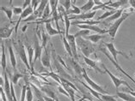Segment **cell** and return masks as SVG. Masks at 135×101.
Here are the masks:
<instances>
[{
  "instance_id": "37",
  "label": "cell",
  "mask_w": 135,
  "mask_h": 101,
  "mask_svg": "<svg viewBox=\"0 0 135 101\" xmlns=\"http://www.w3.org/2000/svg\"><path fill=\"white\" fill-rule=\"evenodd\" d=\"M90 34V31L89 30H86V29H81L80 30L79 32H77V33L74 34V37L75 38H78V37H82V38H85L88 36Z\"/></svg>"
},
{
  "instance_id": "39",
  "label": "cell",
  "mask_w": 135,
  "mask_h": 101,
  "mask_svg": "<svg viewBox=\"0 0 135 101\" xmlns=\"http://www.w3.org/2000/svg\"><path fill=\"white\" fill-rule=\"evenodd\" d=\"M33 91H32L31 86H29V84L27 83V98H26V101H33Z\"/></svg>"
},
{
  "instance_id": "41",
  "label": "cell",
  "mask_w": 135,
  "mask_h": 101,
  "mask_svg": "<svg viewBox=\"0 0 135 101\" xmlns=\"http://www.w3.org/2000/svg\"><path fill=\"white\" fill-rule=\"evenodd\" d=\"M42 90L47 94V96L48 97H50V98H52V99H56V95H55V93L52 91L51 89H50V88H42Z\"/></svg>"
},
{
  "instance_id": "43",
  "label": "cell",
  "mask_w": 135,
  "mask_h": 101,
  "mask_svg": "<svg viewBox=\"0 0 135 101\" xmlns=\"http://www.w3.org/2000/svg\"><path fill=\"white\" fill-rule=\"evenodd\" d=\"M37 18H38V15L36 13H33L32 14L31 16H29L27 18H26L25 20H23V22H27V21H34L35 20L37 19Z\"/></svg>"
},
{
  "instance_id": "3",
  "label": "cell",
  "mask_w": 135,
  "mask_h": 101,
  "mask_svg": "<svg viewBox=\"0 0 135 101\" xmlns=\"http://www.w3.org/2000/svg\"><path fill=\"white\" fill-rule=\"evenodd\" d=\"M102 66H103V68H104V70H105V73H106V74H108L109 76L110 77L111 81H112V82H113L114 86H115V88H116V90H118V88H119L122 85H124V86H126L128 89H130L131 91H133V88H131V86H129V84L127 83V82H126L125 81H123V80H122V79H120V78H118V77H116L115 75H114L111 73V72L108 70L107 67H106L104 63H102Z\"/></svg>"
},
{
  "instance_id": "33",
  "label": "cell",
  "mask_w": 135,
  "mask_h": 101,
  "mask_svg": "<svg viewBox=\"0 0 135 101\" xmlns=\"http://www.w3.org/2000/svg\"><path fill=\"white\" fill-rule=\"evenodd\" d=\"M73 1H71V0H60L59 1V3L60 5L62 6L63 8L65 9L66 11L68 10H69L71 9V6H72V3Z\"/></svg>"
},
{
  "instance_id": "42",
  "label": "cell",
  "mask_w": 135,
  "mask_h": 101,
  "mask_svg": "<svg viewBox=\"0 0 135 101\" xmlns=\"http://www.w3.org/2000/svg\"><path fill=\"white\" fill-rule=\"evenodd\" d=\"M27 82L26 85L22 86V94H21V101H25V99L27 98Z\"/></svg>"
},
{
  "instance_id": "1",
  "label": "cell",
  "mask_w": 135,
  "mask_h": 101,
  "mask_svg": "<svg viewBox=\"0 0 135 101\" xmlns=\"http://www.w3.org/2000/svg\"><path fill=\"white\" fill-rule=\"evenodd\" d=\"M134 11V10H124V12L122 13V16H120L118 20H116L115 21H114V23L112 24V26L107 29V34L110 36L112 39H115V35L117 34V31H118L120 26L122 25V23L125 21L127 17H128Z\"/></svg>"
},
{
  "instance_id": "50",
  "label": "cell",
  "mask_w": 135,
  "mask_h": 101,
  "mask_svg": "<svg viewBox=\"0 0 135 101\" xmlns=\"http://www.w3.org/2000/svg\"><path fill=\"white\" fill-rule=\"evenodd\" d=\"M56 99H57V98H56ZM56 99H52V98H50V97H48V96H45V101H56Z\"/></svg>"
},
{
  "instance_id": "32",
  "label": "cell",
  "mask_w": 135,
  "mask_h": 101,
  "mask_svg": "<svg viewBox=\"0 0 135 101\" xmlns=\"http://www.w3.org/2000/svg\"><path fill=\"white\" fill-rule=\"evenodd\" d=\"M1 10L5 13V15H6L7 17H8V19H9L10 21H11V23H13V22H12V16H13V15H14L13 10H12L11 8H7V7L1 6Z\"/></svg>"
},
{
  "instance_id": "2",
  "label": "cell",
  "mask_w": 135,
  "mask_h": 101,
  "mask_svg": "<svg viewBox=\"0 0 135 101\" xmlns=\"http://www.w3.org/2000/svg\"><path fill=\"white\" fill-rule=\"evenodd\" d=\"M76 44H77V47L80 49L84 57H88L91 54H92L95 52V48L93 45H92V43L82 37L76 38Z\"/></svg>"
},
{
  "instance_id": "51",
  "label": "cell",
  "mask_w": 135,
  "mask_h": 101,
  "mask_svg": "<svg viewBox=\"0 0 135 101\" xmlns=\"http://www.w3.org/2000/svg\"><path fill=\"white\" fill-rule=\"evenodd\" d=\"M93 1H94L95 4H97V6H100V5L103 4V3H104L102 1H98V0H93Z\"/></svg>"
},
{
  "instance_id": "14",
  "label": "cell",
  "mask_w": 135,
  "mask_h": 101,
  "mask_svg": "<svg viewBox=\"0 0 135 101\" xmlns=\"http://www.w3.org/2000/svg\"><path fill=\"white\" fill-rule=\"evenodd\" d=\"M9 60H10V63H11V66L13 68L14 71L16 70V55H15V52H14V50L11 45H9Z\"/></svg>"
},
{
  "instance_id": "44",
  "label": "cell",
  "mask_w": 135,
  "mask_h": 101,
  "mask_svg": "<svg viewBox=\"0 0 135 101\" xmlns=\"http://www.w3.org/2000/svg\"><path fill=\"white\" fill-rule=\"evenodd\" d=\"M13 10V13H14V15H22V12H23V9H22V7H13L12 8Z\"/></svg>"
},
{
  "instance_id": "15",
  "label": "cell",
  "mask_w": 135,
  "mask_h": 101,
  "mask_svg": "<svg viewBox=\"0 0 135 101\" xmlns=\"http://www.w3.org/2000/svg\"><path fill=\"white\" fill-rule=\"evenodd\" d=\"M69 62L71 64V66L73 67L74 70L75 71L76 74H78V75H82L83 74V68H81L80 64L78 63L74 58H72V57L69 58Z\"/></svg>"
},
{
  "instance_id": "47",
  "label": "cell",
  "mask_w": 135,
  "mask_h": 101,
  "mask_svg": "<svg viewBox=\"0 0 135 101\" xmlns=\"http://www.w3.org/2000/svg\"><path fill=\"white\" fill-rule=\"evenodd\" d=\"M0 93H1V98H2L3 101H9V99L7 98V96L4 93V90H3V88H2V86H1V88H0Z\"/></svg>"
},
{
  "instance_id": "18",
  "label": "cell",
  "mask_w": 135,
  "mask_h": 101,
  "mask_svg": "<svg viewBox=\"0 0 135 101\" xmlns=\"http://www.w3.org/2000/svg\"><path fill=\"white\" fill-rule=\"evenodd\" d=\"M45 29L47 31V34L49 36H54V35H57V34H61V31H58L57 29H55L54 27L51 26V22H47L45 25Z\"/></svg>"
},
{
  "instance_id": "30",
  "label": "cell",
  "mask_w": 135,
  "mask_h": 101,
  "mask_svg": "<svg viewBox=\"0 0 135 101\" xmlns=\"http://www.w3.org/2000/svg\"><path fill=\"white\" fill-rule=\"evenodd\" d=\"M62 43H63V46H64V49H65V50L67 52V53L69 54L70 57L74 58L72 50H71V47H70V45H69V43L68 42V40H67V39H66L65 36H63V37H62Z\"/></svg>"
},
{
  "instance_id": "13",
  "label": "cell",
  "mask_w": 135,
  "mask_h": 101,
  "mask_svg": "<svg viewBox=\"0 0 135 101\" xmlns=\"http://www.w3.org/2000/svg\"><path fill=\"white\" fill-rule=\"evenodd\" d=\"M53 58H54V63H55V66L56 68V70H57L58 71V73H59V75L62 78H64L65 77H69V75L67 74V72L65 70H63V68L61 66V64H60V63H58V61L57 59L56 58V57H55V52L53 50Z\"/></svg>"
},
{
  "instance_id": "56",
  "label": "cell",
  "mask_w": 135,
  "mask_h": 101,
  "mask_svg": "<svg viewBox=\"0 0 135 101\" xmlns=\"http://www.w3.org/2000/svg\"><path fill=\"white\" fill-rule=\"evenodd\" d=\"M56 101H59V99H56Z\"/></svg>"
},
{
  "instance_id": "22",
  "label": "cell",
  "mask_w": 135,
  "mask_h": 101,
  "mask_svg": "<svg viewBox=\"0 0 135 101\" xmlns=\"http://www.w3.org/2000/svg\"><path fill=\"white\" fill-rule=\"evenodd\" d=\"M117 97H119L120 99H123L124 101H135V98L132 95H130L127 93H123V92H116Z\"/></svg>"
},
{
  "instance_id": "4",
  "label": "cell",
  "mask_w": 135,
  "mask_h": 101,
  "mask_svg": "<svg viewBox=\"0 0 135 101\" xmlns=\"http://www.w3.org/2000/svg\"><path fill=\"white\" fill-rule=\"evenodd\" d=\"M16 52L19 55L21 60L23 62V63L25 64V66L27 67V70H31L29 60H28V57L27 55L26 50H25V46L20 40H18L16 43Z\"/></svg>"
},
{
  "instance_id": "24",
  "label": "cell",
  "mask_w": 135,
  "mask_h": 101,
  "mask_svg": "<svg viewBox=\"0 0 135 101\" xmlns=\"http://www.w3.org/2000/svg\"><path fill=\"white\" fill-rule=\"evenodd\" d=\"M127 3H128V0H119V1H115V2L112 1L108 6L109 7V8H112L114 10H117V9H118L119 7L125 5V4H127Z\"/></svg>"
},
{
  "instance_id": "52",
  "label": "cell",
  "mask_w": 135,
  "mask_h": 101,
  "mask_svg": "<svg viewBox=\"0 0 135 101\" xmlns=\"http://www.w3.org/2000/svg\"><path fill=\"white\" fill-rule=\"evenodd\" d=\"M0 83H1V86L3 88V85H4V81H3V77L2 76V75L0 76Z\"/></svg>"
},
{
  "instance_id": "36",
  "label": "cell",
  "mask_w": 135,
  "mask_h": 101,
  "mask_svg": "<svg viewBox=\"0 0 135 101\" xmlns=\"http://www.w3.org/2000/svg\"><path fill=\"white\" fill-rule=\"evenodd\" d=\"M116 10H108V11L104 12L102 16H100L98 18V21H101V20H106L107 18H109V16H113L114 14L115 13Z\"/></svg>"
},
{
  "instance_id": "26",
  "label": "cell",
  "mask_w": 135,
  "mask_h": 101,
  "mask_svg": "<svg viewBox=\"0 0 135 101\" xmlns=\"http://www.w3.org/2000/svg\"><path fill=\"white\" fill-rule=\"evenodd\" d=\"M62 16H63V18H64L65 31H66V35H67V34H69V27L71 26V22H70V20H69V16H68L67 13H66L65 9L62 10Z\"/></svg>"
},
{
  "instance_id": "16",
  "label": "cell",
  "mask_w": 135,
  "mask_h": 101,
  "mask_svg": "<svg viewBox=\"0 0 135 101\" xmlns=\"http://www.w3.org/2000/svg\"><path fill=\"white\" fill-rule=\"evenodd\" d=\"M14 30V28H10L8 26L7 27H1L0 28V36H1V39H8L9 38V36L11 35L12 32Z\"/></svg>"
},
{
  "instance_id": "38",
  "label": "cell",
  "mask_w": 135,
  "mask_h": 101,
  "mask_svg": "<svg viewBox=\"0 0 135 101\" xmlns=\"http://www.w3.org/2000/svg\"><path fill=\"white\" fill-rule=\"evenodd\" d=\"M32 86H33V88L34 90V93H35V95H36L37 99H38V101H45V96L42 95V93L40 92V90H38L36 86L32 85Z\"/></svg>"
},
{
  "instance_id": "34",
  "label": "cell",
  "mask_w": 135,
  "mask_h": 101,
  "mask_svg": "<svg viewBox=\"0 0 135 101\" xmlns=\"http://www.w3.org/2000/svg\"><path fill=\"white\" fill-rule=\"evenodd\" d=\"M44 75H47V76H50V77H51L53 80L54 81H56L57 83H59V84H61L62 85V81H61V78H60V75H58L57 74H56V73H54V72H50V73H44L43 74Z\"/></svg>"
},
{
  "instance_id": "58",
  "label": "cell",
  "mask_w": 135,
  "mask_h": 101,
  "mask_svg": "<svg viewBox=\"0 0 135 101\" xmlns=\"http://www.w3.org/2000/svg\"><path fill=\"white\" fill-rule=\"evenodd\" d=\"M134 11H135V10H134Z\"/></svg>"
},
{
  "instance_id": "23",
  "label": "cell",
  "mask_w": 135,
  "mask_h": 101,
  "mask_svg": "<svg viewBox=\"0 0 135 101\" xmlns=\"http://www.w3.org/2000/svg\"><path fill=\"white\" fill-rule=\"evenodd\" d=\"M49 1H47V0H42V1L40 2V6H38V10H36V11H34V13H36L38 17H41L42 18V16H43V13H44V10L45 9L46 5L48 4Z\"/></svg>"
},
{
  "instance_id": "53",
  "label": "cell",
  "mask_w": 135,
  "mask_h": 101,
  "mask_svg": "<svg viewBox=\"0 0 135 101\" xmlns=\"http://www.w3.org/2000/svg\"><path fill=\"white\" fill-rule=\"evenodd\" d=\"M127 93H129L130 95H132L133 97H134L135 98V92H132V91H129V90H127Z\"/></svg>"
},
{
  "instance_id": "45",
  "label": "cell",
  "mask_w": 135,
  "mask_h": 101,
  "mask_svg": "<svg viewBox=\"0 0 135 101\" xmlns=\"http://www.w3.org/2000/svg\"><path fill=\"white\" fill-rule=\"evenodd\" d=\"M40 2L41 1H38V0H32V7H33L34 11H36L38 10V6L40 4Z\"/></svg>"
},
{
  "instance_id": "31",
  "label": "cell",
  "mask_w": 135,
  "mask_h": 101,
  "mask_svg": "<svg viewBox=\"0 0 135 101\" xmlns=\"http://www.w3.org/2000/svg\"><path fill=\"white\" fill-rule=\"evenodd\" d=\"M80 83L82 84V85H83V86H85V88H86V89L89 90V92L91 93L92 95H93V96L95 97V98H97V99H99V100H102V99H101V93H98L97 91H95V90L92 89V88H91V86H89L88 85H86V83H84L83 81H80Z\"/></svg>"
},
{
  "instance_id": "28",
  "label": "cell",
  "mask_w": 135,
  "mask_h": 101,
  "mask_svg": "<svg viewBox=\"0 0 135 101\" xmlns=\"http://www.w3.org/2000/svg\"><path fill=\"white\" fill-rule=\"evenodd\" d=\"M124 12V9H120V10H117L115 13L114 14L113 16H109V18H107L106 19V21H115L116 20H118L119 18L122 16V13Z\"/></svg>"
},
{
  "instance_id": "12",
  "label": "cell",
  "mask_w": 135,
  "mask_h": 101,
  "mask_svg": "<svg viewBox=\"0 0 135 101\" xmlns=\"http://www.w3.org/2000/svg\"><path fill=\"white\" fill-rule=\"evenodd\" d=\"M83 59L85 61V63L89 67H91V68H93L94 70H96V72H98V73H100V74H105V71H103L98 66V63L95 62L94 60H92L89 57H83Z\"/></svg>"
},
{
  "instance_id": "35",
  "label": "cell",
  "mask_w": 135,
  "mask_h": 101,
  "mask_svg": "<svg viewBox=\"0 0 135 101\" xmlns=\"http://www.w3.org/2000/svg\"><path fill=\"white\" fill-rule=\"evenodd\" d=\"M51 15V6H50L49 3L48 4L46 5L45 9L44 10V13H43V16H42V21L44 20H47V18Z\"/></svg>"
},
{
  "instance_id": "20",
  "label": "cell",
  "mask_w": 135,
  "mask_h": 101,
  "mask_svg": "<svg viewBox=\"0 0 135 101\" xmlns=\"http://www.w3.org/2000/svg\"><path fill=\"white\" fill-rule=\"evenodd\" d=\"M94 1L93 0H88L86 2V3H85L83 6L80 7V10L81 11H84L85 13H87V12H90L91 11V10L93 9L94 7Z\"/></svg>"
},
{
  "instance_id": "57",
  "label": "cell",
  "mask_w": 135,
  "mask_h": 101,
  "mask_svg": "<svg viewBox=\"0 0 135 101\" xmlns=\"http://www.w3.org/2000/svg\"><path fill=\"white\" fill-rule=\"evenodd\" d=\"M134 76H135V74H134Z\"/></svg>"
},
{
  "instance_id": "19",
  "label": "cell",
  "mask_w": 135,
  "mask_h": 101,
  "mask_svg": "<svg viewBox=\"0 0 135 101\" xmlns=\"http://www.w3.org/2000/svg\"><path fill=\"white\" fill-rule=\"evenodd\" d=\"M1 66L3 72H5L7 67V62H6V55L4 52V45H3V42H1Z\"/></svg>"
},
{
  "instance_id": "10",
  "label": "cell",
  "mask_w": 135,
  "mask_h": 101,
  "mask_svg": "<svg viewBox=\"0 0 135 101\" xmlns=\"http://www.w3.org/2000/svg\"><path fill=\"white\" fill-rule=\"evenodd\" d=\"M97 11H90V12H87V13H83V14H80L79 16H69V20H82V21H88L93 18L96 15Z\"/></svg>"
},
{
  "instance_id": "6",
  "label": "cell",
  "mask_w": 135,
  "mask_h": 101,
  "mask_svg": "<svg viewBox=\"0 0 135 101\" xmlns=\"http://www.w3.org/2000/svg\"><path fill=\"white\" fill-rule=\"evenodd\" d=\"M105 46H106V48H107V49L109 50V52H110L111 55H112L113 59L115 60L117 63H119V62H118V58H117V56H118V55H122V57H125V58H127V59L129 58V57L127 56L125 52H122V50H116L115 45H114V43H112V42L106 43V44H105Z\"/></svg>"
},
{
  "instance_id": "49",
  "label": "cell",
  "mask_w": 135,
  "mask_h": 101,
  "mask_svg": "<svg viewBox=\"0 0 135 101\" xmlns=\"http://www.w3.org/2000/svg\"><path fill=\"white\" fill-rule=\"evenodd\" d=\"M128 3L130 4L131 8L135 10V0H128Z\"/></svg>"
},
{
  "instance_id": "40",
  "label": "cell",
  "mask_w": 135,
  "mask_h": 101,
  "mask_svg": "<svg viewBox=\"0 0 135 101\" xmlns=\"http://www.w3.org/2000/svg\"><path fill=\"white\" fill-rule=\"evenodd\" d=\"M101 99L103 101H118L115 96L110 94H101Z\"/></svg>"
},
{
  "instance_id": "9",
  "label": "cell",
  "mask_w": 135,
  "mask_h": 101,
  "mask_svg": "<svg viewBox=\"0 0 135 101\" xmlns=\"http://www.w3.org/2000/svg\"><path fill=\"white\" fill-rule=\"evenodd\" d=\"M99 49H100V50H101V52H102L103 53H104V55H105L106 57H107V58H108V59H109V61H110V62H111V63H112L114 64V65H115V67L117 68V70H120V72H122V74H124V75H126V76H127V78H129L130 80L132 81L133 82V83L135 84V81H134V80H133V79L132 77H131V76H130V75H129L128 74H127V73H126V72L123 70V68H122V67H120V66L119 65V63H117L115 62V61L113 59V57H111L109 55V54L107 53V52H106V50H105V48H104V47H103V46H100V47H99Z\"/></svg>"
},
{
  "instance_id": "7",
  "label": "cell",
  "mask_w": 135,
  "mask_h": 101,
  "mask_svg": "<svg viewBox=\"0 0 135 101\" xmlns=\"http://www.w3.org/2000/svg\"><path fill=\"white\" fill-rule=\"evenodd\" d=\"M65 37L67 39L68 42L69 43V45L71 47L73 52V56H74V60H78V53H77V44H76V38L74 37V35L73 34H67L65 35Z\"/></svg>"
},
{
  "instance_id": "21",
  "label": "cell",
  "mask_w": 135,
  "mask_h": 101,
  "mask_svg": "<svg viewBox=\"0 0 135 101\" xmlns=\"http://www.w3.org/2000/svg\"><path fill=\"white\" fill-rule=\"evenodd\" d=\"M105 37L104 35H102V34H91V35H88L86 36V37H85L84 39H87V40L91 41V43H94V44H96V43H98L99 40H101L102 39H104Z\"/></svg>"
},
{
  "instance_id": "46",
  "label": "cell",
  "mask_w": 135,
  "mask_h": 101,
  "mask_svg": "<svg viewBox=\"0 0 135 101\" xmlns=\"http://www.w3.org/2000/svg\"><path fill=\"white\" fill-rule=\"evenodd\" d=\"M58 92H59V93H62V94L65 95V96L69 97V94L68 93V92L64 89V88H62V86H58Z\"/></svg>"
},
{
  "instance_id": "48",
  "label": "cell",
  "mask_w": 135,
  "mask_h": 101,
  "mask_svg": "<svg viewBox=\"0 0 135 101\" xmlns=\"http://www.w3.org/2000/svg\"><path fill=\"white\" fill-rule=\"evenodd\" d=\"M32 5V1L31 0H26V1H24V3L22 5V9L25 10L26 8H27V7H29Z\"/></svg>"
},
{
  "instance_id": "5",
  "label": "cell",
  "mask_w": 135,
  "mask_h": 101,
  "mask_svg": "<svg viewBox=\"0 0 135 101\" xmlns=\"http://www.w3.org/2000/svg\"><path fill=\"white\" fill-rule=\"evenodd\" d=\"M82 76L84 77V79L86 80V83L88 84V86H91V88L95 90V91H97L98 93H101V94H109V93L106 91V90H104V88H103V86H101L100 85H98L96 83L95 81H93L91 80V79L89 77V75H87L86 73V70H85V68H83V74H82Z\"/></svg>"
},
{
  "instance_id": "55",
  "label": "cell",
  "mask_w": 135,
  "mask_h": 101,
  "mask_svg": "<svg viewBox=\"0 0 135 101\" xmlns=\"http://www.w3.org/2000/svg\"><path fill=\"white\" fill-rule=\"evenodd\" d=\"M85 101H92V100H91V99H88V100H86V99Z\"/></svg>"
},
{
  "instance_id": "8",
  "label": "cell",
  "mask_w": 135,
  "mask_h": 101,
  "mask_svg": "<svg viewBox=\"0 0 135 101\" xmlns=\"http://www.w3.org/2000/svg\"><path fill=\"white\" fill-rule=\"evenodd\" d=\"M33 49H34V59H33V65L36 63V61L38 59L41 58V56H42V52H43V47L42 45L38 43V36L37 34L34 35V46H33Z\"/></svg>"
},
{
  "instance_id": "29",
  "label": "cell",
  "mask_w": 135,
  "mask_h": 101,
  "mask_svg": "<svg viewBox=\"0 0 135 101\" xmlns=\"http://www.w3.org/2000/svg\"><path fill=\"white\" fill-rule=\"evenodd\" d=\"M23 77H25L24 75L21 74L20 72L16 70L15 72H14V74H13L12 77H11V81L13 82L14 85H18L19 80H20L21 78H23Z\"/></svg>"
},
{
  "instance_id": "25",
  "label": "cell",
  "mask_w": 135,
  "mask_h": 101,
  "mask_svg": "<svg viewBox=\"0 0 135 101\" xmlns=\"http://www.w3.org/2000/svg\"><path fill=\"white\" fill-rule=\"evenodd\" d=\"M41 45H42V47H43L44 49L46 48V45H47V42L49 40V39H50V36H48L49 34H45V29H44V27H42L41 28Z\"/></svg>"
},
{
  "instance_id": "54",
  "label": "cell",
  "mask_w": 135,
  "mask_h": 101,
  "mask_svg": "<svg viewBox=\"0 0 135 101\" xmlns=\"http://www.w3.org/2000/svg\"><path fill=\"white\" fill-rule=\"evenodd\" d=\"M86 99H90L89 98H86V95H84V96L82 97V98H81L80 99H79V100H78V101H85V100H86Z\"/></svg>"
},
{
  "instance_id": "11",
  "label": "cell",
  "mask_w": 135,
  "mask_h": 101,
  "mask_svg": "<svg viewBox=\"0 0 135 101\" xmlns=\"http://www.w3.org/2000/svg\"><path fill=\"white\" fill-rule=\"evenodd\" d=\"M41 63L43 64V66L45 68H51V55L48 52V49L47 48H45L44 52L42 53V56H41Z\"/></svg>"
},
{
  "instance_id": "27",
  "label": "cell",
  "mask_w": 135,
  "mask_h": 101,
  "mask_svg": "<svg viewBox=\"0 0 135 101\" xmlns=\"http://www.w3.org/2000/svg\"><path fill=\"white\" fill-rule=\"evenodd\" d=\"M66 13H67L68 16H69V15H76V16H79V15H80L81 10H80V9L79 8V7H77L73 3H72V6H71V9L69 10H68V11H66Z\"/></svg>"
},
{
  "instance_id": "17",
  "label": "cell",
  "mask_w": 135,
  "mask_h": 101,
  "mask_svg": "<svg viewBox=\"0 0 135 101\" xmlns=\"http://www.w3.org/2000/svg\"><path fill=\"white\" fill-rule=\"evenodd\" d=\"M27 50L28 52V60H29V64L31 70H33V59H34V49L30 45H27Z\"/></svg>"
}]
</instances>
